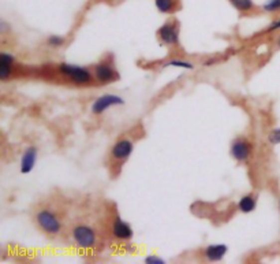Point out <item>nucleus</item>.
Returning <instances> with one entry per match:
<instances>
[{
	"label": "nucleus",
	"mask_w": 280,
	"mask_h": 264,
	"mask_svg": "<svg viewBox=\"0 0 280 264\" xmlns=\"http://www.w3.org/2000/svg\"><path fill=\"white\" fill-rule=\"evenodd\" d=\"M58 70L60 74L67 77L75 85H88L95 79V75L90 70L82 67V66H78V64L63 62V63H59Z\"/></svg>",
	"instance_id": "1"
},
{
	"label": "nucleus",
	"mask_w": 280,
	"mask_h": 264,
	"mask_svg": "<svg viewBox=\"0 0 280 264\" xmlns=\"http://www.w3.org/2000/svg\"><path fill=\"white\" fill-rule=\"evenodd\" d=\"M36 222L42 232L49 236H56L62 232V222L58 215L51 210H40L36 214Z\"/></svg>",
	"instance_id": "2"
},
{
	"label": "nucleus",
	"mask_w": 280,
	"mask_h": 264,
	"mask_svg": "<svg viewBox=\"0 0 280 264\" xmlns=\"http://www.w3.org/2000/svg\"><path fill=\"white\" fill-rule=\"evenodd\" d=\"M71 234H73L74 243L82 249L95 248L97 244V234L95 229L88 225H77L73 229Z\"/></svg>",
	"instance_id": "3"
},
{
	"label": "nucleus",
	"mask_w": 280,
	"mask_h": 264,
	"mask_svg": "<svg viewBox=\"0 0 280 264\" xmlns=\"http://www.w3.org/2000/svg\"><path fill=\"white\" fill-rule=\"evenodd\" d=\"M125 103H126V101H125V99H123L122 96L114 95V93H106V95L99 96V97L93 101V104L90 107V111H92V114H95V115H101V114H104L108 108L117 106H123Z\"/></svg>",
	"instance_id": "4"
},
{
	"label": "nucleus",
	"mask_w": 280,
	"mask_h": 264,
	"mask_svg": "<svg viewBox=\"0 0 280 264\" xmlns=\"http://www.w3.org/2000/svg\"><path fill=\"white\" fill-rule=\"evenodd\" d=\"M253 152V147L249 140H246L245 137H238L235 138L231 144V148H230V155L235 162L239 163H245L248 162L250 156Z\"/></svg>",
	"instance_id": "5"
},
{
	"label": "nucleus",
	"mask_w": 280,
	"mask_h": 264,
	"mask_svg": "<svg viewBox=\"0 0 280 264\" xmlns=\"http://www.w3.org/2000/svg\"><path fill=\"white\" fill-rule=\"evenodd\" d=\"M159 40L167 45H176L179 44V26L175 21L165 22L157 30Z\"/></svg>",
	"instance_id": "6"
},
{
	"label": "nucleus",
	"mask_w": 280,
	"mask_h": 264,
	"mask_svg": "<svg viewBox=\"0 0 280 264\" xmlns=\"http://www.w3.org/2000/svg\"><path fill=\"white\" fill-rule=\"evenodd\" d=\"M134 152V143L130 138H121L114 144L111 149V158L117 162H125Z\"/></svg>",
	"instance_id": "7"
},
{
	"label": "nucleus",
	"mask_w": 280,
	"mask_h": 264,
	"mask_svg": "<svg viewBox=\"0 0 280 264\" xmlns=\"http://www.w3.org/2000/svg\"><path fill=\"white\" fill-rule=\"evenodd\" d=\"M38 160V149L36 147H29L25 149V152L21 158V164H19V173L22 175H27L32 173Z\"/></svg>",
	"instance_id": "8"
},
{
	"label": "nucleus",
	"mask_w": 280,
	"mask_h": 264,
	"mask_svg": "<svg viewBox=\"0 0 280 264\" xmlns=\"http://www.w3.org/2000/svg\"><path fill=\"white\" fill-rule=\"evenodd\" d=\"M93 75H95L96 81H99L101 84H107V82H112V81L118 79L117 70L114 69L112 64L106 63V62L96 64Z\"/></svg>",
	"instance_id": "9"
},
{
	"label": "nucleus",
	"mask_w": 280,
	"mask_h": 264,
	"mask_svg": "<svg viewBox=\"0 0 280 264\" xmlns=\"http://www.w3.org/2000/svg\"><path fill=\"white\" fill-rule=\"evenodd\" d=\"M228 247L226 244H212L208 245L202 251L204 259L211 263H216V262H222L226 256H227Z\"/></svg>",
	"instance_id": "10"
},
{
	"label": "nucleus",
	"mask_w": 280,
	"mask_h": 264,
	"mask_svg": "<svg viewBox=\"0 0 280 264\" xmlns=\"http://www.w3.org/2000/svg\"><path fill=\"white\" fill-rule=\"evenodd\" d=\"M112 236L119 241H130L134 233L129 223L125 222L121 217H117L112 223Z\"/></svg>",
	"instance_id": "11"
},
{
	"label": "nucleus",
	"mask_w": 280,
	"mask_h": 264,
	"mask_svg": "<svg viewBox=\"0 0 280 264\" xmlns=\"http://www.w3.org/2000/svg\"><path fill=\"white\" fill-rule=\"evenodd\" d=\"M14 55L10 52H1L0 55V78L1 81H7L11 75V69L14 64Z\"/></svg>",
	"instance_id": "12"
},
{
	"label": "nucleus",
	"mask_w": 280,
	"mask_h": 264,
	"mask_svg": "<svg viewBox=\"0 0 280 264\" xmlns=\"http://www.w3.org/2000/svg\"><path fill=\"white\" fill-rule=\"evenodd\" d=\"M257 207V197L254 193H248L241 197L238 201V210L242 214H252Z\"/></svg>",
	"instance_id": "13"
},
{
	"label": "nucleus",
	"mask_w": 280,
	"mask_h": 264,
	"mask_svg": "<svg viewBox=\"0 0 280 264\" xmlns=\"http://www.w3.org/2000/svg\"><path fill=\"white\" fill-rule=\"evenodd\" d=\"M154 5L161 14H171L175 11L176 0H154Z\"/></svg>",
	"instance_id": "14"
},
{
	"label": "nucleus",
	"mask_w": 280,
	"mask_h": 264,
	"mask_svg": "<svg viewBox=\"0 0 280 264\" xmlns=\"http://www.w3.org/2000/svg\"><path fill=\"white\" fill-rule=\"evenodd\" d=\"M239 12H250L254 8V0H228Z\"/></svg>",
	"instance_id": "15"
},
{
	"label": "nucleus",
	"mask_w": 280,
	"mask_h": 264,
	"mask_svg": "<svg viewBox=\"0 0 280 264\" xmlns=\"http://www.w3.org/2000/svg\"><path fill=\"white\" fill-rule=\"evenodd\" d=\"M164 67H179V69L186 70H194V64L187 62V60H179V59H172L167 63L163 64Z\"/></svg>",
	"instance_id": "16"
},
{
	"label": "nucleus",
	"mask_w": 280,
	"mask_h": 264,
	"mask_svg": "<svg viewBox=\"0 0 280 264\" xmlns=\"http://www.w3.org/2000/svg\"><path fill=\"white\" fill-rule=\"evenodd\" d=\"M64 42H66V40H64L63 36H59V34H51L47 38V45L51 48L63 47Z\"/></svg>",
	"instance_id": "17"
},
{
	"label": "nucleus",
	"mask_w": 280,
	"mask_h": 264,
	"mask_svg": "<svg viewBox=\"0 0 280 264\" xmlns=\"http://www.w3.org/2000/svg\"><path fill=\"white\" fill-rule=\"evenodd\" d=\"M263 10H264L265 12H270V14L279 12L280 0H267L264 4H263Z\"/></svg>",
	"instance_id": "18"
},
{
	"label": "nucleus",
	"mask_w": 280,
	"mask_h": 264,
	"mask_svg": "<svg viewBox=\"0 0 280 264\" xmlns=\"http://www.w3.org/2000/svg\"><path fill=\"white\" fill-rule=\"evenodd\" d=\"M268 143L272 144V145L280 144V127H276L274 130H271V133L268 134Z\"/></svg>",
	"instance_id": "19"
},
{
	"label": "nucleus",
	"mask_w": 280,
	"mask_h": 264,
	"mask_svg": "<svg viewBox=\"0 0 280 264\" xmlns=\"http://www.w3.org/2000/svg\"><path fill=\"white\" fill-rule=\"evenodd\" d=\"M146 264H165V260L159 258V256H154V255H149L143 260Z\"/></svg>",
	"instance_id": "20"
},
{
	"label": "nucleus",
	"mask_w": 280,
	"mask_h": 264,
	"mask_svg": "<svg viewBox=\"0 0 280 264\" xmlns=\"http://www.w3.org/2000/svg\"><path fill=\"white\" fill-rule=\"evenodd\" d=\"M280 29V19H276V21H272V23L268 27V32H272V30H278Z\"/></svg>",
	"instance_id": "21"
},
{
	"label": "nucleus",
	"mask_w": 280,
	"mask_h": 264,
	"mask_svg": "<svg viewBox=\"0 0 280 264\" xmlns=\"http://www.w3.org/2000/svg\"><path fill=\"white\" fill-rule=\"evenodd\" d=\"M278 47L280 48V36H279V38H278Z\"/></svg>",
	"instance_id": "22"
},
{
	"label": "nucleus",
	"mask_w": 280,
	"mask_h": 264,
	"mask_svg": "<svg viewBox=\"0 0 280 264\" xmlns=\"http://www.w3.org/2000/svg\"><path fill=\"white\" fill-rule=\"evenodd\" d=\"M279 208H280V199H279Z\"/></svg>",
	"instance_id": "23"
}]
</instances>
